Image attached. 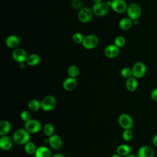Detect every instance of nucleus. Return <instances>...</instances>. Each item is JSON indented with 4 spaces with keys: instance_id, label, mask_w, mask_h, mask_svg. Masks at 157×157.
<instances>
[{
    "instance_id": "f257e3e1",
    "label": "nucleus",
    "mask_w": 157,
    "mask_h": 157,
    "mask_svg": "<svg viewBox=\"0 0 157 157\" xmlns=\"http://www.w3.org/2000/svg\"><path fill=\"white\" fill-rule=\"evenodd\" d=\"M30 133L25 128L17 129L13 133L12 139L18 145H25L30 141Z\"/></svg>"
},
{
    "instance_id": "f03ea898",
    "label": "nucleus",
    "mask_w": 157,
    "mask_h": 157,
    "mask_svg": "<svg viewBox=\"0 0 157 157\" xmlns=\"http://www.w3.org/2000/svg\"><path fill=\"white\" fill-rule=\"evenodd\" d=\"M126 12L128 17L134 21L138 20L140 18L142 10L140 6L137 4L131 3L128 6Z\"/></svg>"
},
{
    "instance_id": "7ed1b4c3",
    "label": "nucleus",
    "mask_w": 157,
    "mask_h": 157,
    "mask_svg": "<svg viewBox=\"0 0 157 157\" xmlns=\"http://www.w3.org/2000/svg\"><path fill=\"white\" fill-rule=\"evenodd\" d=\"M119 125L124 129H131L134 125L132 118L127 113H122L118 118Z\"/></svg>"
},
{
    "instance_id": "20e7f679",
    "label": "nucleus",
    "mask_w": 157,
    "mask_h": 157,
    "mask_svg": "<svg viewBox=\"0 0 157 157\" xmlns=\"http://www.w3.org/2000/svg\"><path fill=\"white\" fill-rule=\"evenodd\" d=\"M41 109L45 112H49L55 109L56 101L55 97L51 95L44 97L41 101Z\"/></svg>"
},
{
    "instance_id": "39448f33",
    "label": "nucleus",
    "mask_w": 157,
    "mask_h": 157,
    "mask_svg": "<svg viewBox=\"0 0 157 157\" xmlns=\"http://www.w3.org/2000/svg\"><path fill=\"white\" fill-rule=\"evenodd\" d=\"M132 71V76L136 78H140L145 75L147 71V67L144 63L138 61L134 64Z\"/></svg>"
},
{
    "instance_id": "423d86ee",
    "label": "nucleus",
    "mask_w": 157,
    "mask_h": 157,
    "mask_svg": "<svg viewBox=\"0 0 157 157\" xmlns=\"http://www.w3.org/2000/svg\"><path fill=\"white\" fill-rule=\"evenodd\" d=\"M25 128L29 133L35 134L40 131L42 124L39 120L31 119L29 121L25 123Z\"/></svg>"
},
{
    "instance_id": "0eeeda50",
    "label": "nucleus",
    "mask_w": 157,
    "mask_h": 157,
    "mask_svg": "<svg viewBox=\"0 0 157 157\" xmlns=\"http://www.w3.org/2000/svg\"><path fill=\"white\" fill-rule=\"evenodd\" d=\"M111 8L117 13H122L126 12L128 6L123 0H112L110 2Z\"/></svg>"
},
{
    "instance_id": "6e6552de",
    "label": "nucleus",
    "mask_w": 157,
    "mask_h": 157,
    "mask_svg": "<svg viewBox=\"0 0 157 157\" xmlns=\"http://www.w3.org/2000/svg\"><path fill=\"white\" fill-rule=\"evenodd\" d=\"M92 10L97 16H104L109 11V6L104 2L94 3L93 6Z\"/></svg>"
},
{
    "instance_id": "1a4fd4ad",
    "label": "nucleus",
    "mask_w": 157,
    "mask_h": 157,
    "mask_svg": "<svg viewBox=\"0 0 157 157\" xmlns=\"http://www.w3.org/2000/svg\"><path fill=\"white\" fill-rule=\"evenodd\" d=\"M98 44V38L94 34H90L84 37L82 45L86 49H92Z\"/></svg>"
},
{
    "instance_id": "9d476101",
    "label": "nucleus",
    "mask_w": 157,
    "mask_h": 157,
    "mask_svg": "<svg viewBox=\"0 0 157 157\" xmlns=\"http://www.w3.org/2000/svg\"><path fill=\"white\" fill-rule=\"evenodd\" d=\"M155 155V150L149 145L141 146L137 150V157H154Z\"/></svg>"
},
{
    "instance_id": "9b49d317",
    "label": "nucleus",
    "mask_w": 157,
    "mask_h": 157,
    "mask_svg": "<svg viewBox=\"0 0 157 157\" xmlns=\"http://www.w3.org/2000/svg\"><path fill=\"white\" fill-rule=\"evenodd\" d=\"M48 143L52 148L56 150L60 149L63 145V140L61 137L55 134L48 137Z\"/></svg>"
},
{
    "instance_id": "f8f14e48",
    "label": "nucleus",
    "mask_w": 157,
    "mask_h": 157,
    "mask_svg": "<svg viewBox=\"0 0 157 157\" xmlns=\"http://www.w3.org/2000/svg\"><path fill=\"white\" fill-rule=\"evenodd\" d=\"M12 58L17 62L23 63V62L26 61L28 55L24 49L21 48H15V50L12 52Z\"/></svg>"
},
{
    "instance_id": "ddd939ff",
    "label": "nucleus",
    "mask_w": 157,
    "mask_h": 157,
    "mask_svg": "<svg viewBox=\"0 0 157 157\" xmlns=\"http://www.w3.org/2000/svg\"><path fill=\"white\" fill-rule=\"evenodd\" d=\"M13 140L10 137L5 135L0 137V148L2 150L8 151L12 148Z\"/></svg>"
},
{
    "instance_id": "4468645a",
    "label": "nucleus",
    "mask_w": 157,
    "mask_h": 157,
    "mask_svg": "<svg viewBox=\"0 0 157 157\" xmlns=\"http://www.w3.org/2000/svg\"><path fill=\"white\" fill-rule=\"evenodd\" d=\"M119 52V48L117 47L115 44L109 45L105 47L104 50V54L107 58H113L118 55Z\"/></svg>"
},
{
    "instance_id": "2eb2a0df",
    "label": "nucleus",
    "mask_w": 157,
    "mask_h": 157,
    "mask_svg": "<svg viewBox=\"0 0 157 157\" xmlns=\"http://www.w3.org/2000/svg\"><path fill=\"white\" fill-rule=\"evenodd\" d=\"M77 82L75 78L69 77L66 78L63 82V87L66 91H72L77 86Z\"/></svg>"
},
{
    "instance_id": "dca6fc26",
    "label": "nucleus",
    "mask_w": 157,
    "mask_h": 157,
    "mask_svg": "<svg viewBox=\"0 0 157 157\" xmlns=\"http://www.w3.org/2000/svg\"><path fill=\"white\" fill-rule=\"evenodd\" d=\"M6 44L9 48H17L20 45V39L15 35H10L6 38Z\"/></svg>"
},
{
    "instance_id": "f3484780",
    "label": "nucleus",
    "mask_w": 157,
    "mask_h": 157,
    "mask_svg": "<svg viewBox=\"0 0 157 157\" xmlns=\"http://www.w3.org/2000/svg\"><path fill=\"white\" fill-rule=\"evenodd\" d=\"M34 155L35 157H52L50 149L45 146L37 147Z\"/></svg>"
},
{
    "instance_id": "a211bd4d",
    "label": "nucleus",
    "mask_w": 157,
    "mask_h": 157,
    "mask_svg": "<svg viewBox=\"0 0 157 157\" xmlns=\"http://www.w3.org/2000/svg\"><path fill=\"white\" fill-rule=\"evenodd\" d=\"M131 150L132 149L131 146L125 144L118 145L116 150L117 153L123 157H124L126 155L130 154L131 152Z\"/></svg>"
},
{
    "instance_id": "6ab92c4d",
    "label": "nucleus",
    "mask_w": 157,
    "mask_h": 157,
    "mask_svg": "<svg viewBox=\"0 0 157 157\" xmlns=\"http://www.w3.org/2000/svg\"><path fill=\"white\" fill-rule=\"evenodd\" d=\"M137 86H138V82L136 78L132 76L126 79V87L129 91L132 92L136 91L137 88Z\"/></svg>"
},
{
    "instance_id": "aec40b11",
    "label": "nucleus",
    "mask_w": 157,
    "mask_h": 157,
    "mask_svg": "<svg viewBox=\"0 0 157 157\" xmlns=\"http://www.w3.org/2000/svg\"><path fill=\"white\" fill-rule=\"evenodd\" d=\"M11 129L10 123L7 120H2L0 122V135H7Z\"/></svg>"
},
{
    "instance_id": "412c9836",
    "label": "nucleus",
    "mask_w": 157,
    "mask_h": 157,
    "mask_svg": "<svg viewBox=\"0 0 157 157\" xmlns=\"http://www.w3.org/2000/svg\"><path fill=\"white\" fill-rule=\"evenodd\" d=\"M132 24L133 21L129 17H126L121 19L119 21L118 25L120 28L122 30H128L132 27Z\"/></svg>"
},
{
    "instance_id": "4be33fe9",
    "label": "nucleus",
    "mask_w": 157,
    "mask_h": 157,
    "mask_svg": "<svg viewBox=\"0 0 157 157\" xmlns=\"http://www.w3.org/2000/svg\"><path fill=\"white\" fill-rule=\"evenodd\" d=\"M26 61L28 65L34 66L40 63V56L37 54H31L29 56H28Z\"/></svg>"
},
{
    "instance_id": "5701e85b",
    "label": "nucleus",
    "mask_w": 157,
    "mask_h": 157,
    "mask_svg": "<svg viewBox=\"0 0 157 157\" xmlns=\"http://www.w3.org/2000/svg\"><path fill=\"white\" fill-rule=\"evenodd\" d=\"M29 109L33 112H36L41 109V102L37 99H31L28 104Z\"/></svg>"
},
{
    "instance_id": "b1692460",
    "label": "nucleus",
    "mask_w": 157,
    "mask_h": 157,
    "mask_svg": "<svg viewBox=\"0 0 157 157\" xmlns=\"http://www.w3.org/2000/svg\"><path fill=\"white\" fill-rule=\"evenodd\" d=\"M25 147V152L28 155H34L36 153V151L37 150L36 146L35 144L31 141H29L26 144L24 145Z\"/></svg>"
},
{
    "instance_id": "393cba45",
    "label": "nucleus",
    "mask_w": 157,
    "mask_h": 157,
    "mask_svg": "<svg viewBox=\"0 0 157 157\" xmlns=\"http://www.w3.org/2000/svg\"><path fill=\"white\" fill-rule=\"evenodd\" d=\"M43 131H44V133L45 134V135L49 137L51 136L54 134L55 126L53 124H52L50 123H47L44 125V126L43 128Z\"/></svg>"
},
{
    "instance_id": "a878e982",
    "label": "nucleus",
    "mask_w": 157,
    "mask_h": 157,
    "mask_svg": "<svg viewBox=\"0 0 157 157\" xmlns=\"http://www.w3.org/2000/svg\"><path fill=\"white\" fill-rule=\"evenodd\" d=\"M67 73L70 77L75 78L79 74V69L77 66L72 65L68 68Z\"/></svg>"
},
{
    "instance_id": "bb28decb",
    "label": "nucleus",
    "mask_w": 157,
    "mask_h": 157,
    "mask_svg": "<svg viewBox=\"0 0 157 157\" xmlns=\"http://www.w3.org/2000/svg\"><path fill=\"white\" fill-rule=\"evenodd\" d=\"M121 75L123 77L125 78H129L132 77V69L128 67H124L121 71Z\"/></svg>"
},
{
    "instance_id": "cd10ccee",
    "label": "nucleus",
    "mask_w": 157,
    "mask_h": 157,
    "mask_svg": "<svg viewBox=\"0 0 157 157\" xmlns=\"http://www.w3.org/2000/svg\"><path fill=\"white\" fill-rule=\"evenodd\" d=\"M133 137V133L131 129H124L122 133V138L124 141H130Z\"/></svg>"
},
{
    "instance_id": "c85d7f7f",
    "label": "nucleus",
    "mask_w": 157,
    "mask_h": 157,
    "mask_svg": "<svg viewBox=\"0 0 157 157\" xmlns=\"http://www.w3.org/2000/svg\"><path fill=\"white\" fill-rule=\"evenodd\" d=\"M125 43H126V40L124 37L122 36H118L116 37L114 40V44L118 48L123 47Z\"/></svg>"
},
{
    "instance_id": "c756f323",
    "label": "nucleus",
    "mask_w": 157,
    "mask_h": 157,
    "mask_svg": "<svg viewBox=\"0 0 157 157\" xmlns=\"http://www.w3.org/2000/svg\"><path fill=\"white\" fill-rule=\"evenodd\" d=\"M20 118L23 120L25 123L31 120V113L28 110H23L20 115Z\"/></svg>"
},
{
    "instance_id": "7c9ffc66",
    "label": "nucleus",
    "mask_w": 157,
    "mask_h": 157,
    "mask_svg": "<svg viewBox=\"0 0 157 157\" xmlns=\"http://www.w3.org/2000/svg\"><path fill=\"white\" fill-rule=\"evenodd\" d=\"M83 39L84 37L80 33H75L72 36V40L76 44H82Z\"/></svg>"
},
{
    "instance_id": "2f4dec72",
    "label": "nucleus",
    "mask_w": 157,
    "mask_h": 157,
    "mask_svg": "<svg viewBox=\"0 0 157 157\" xmlns=\"http://www.w3.org/2000/svg\"><path fill=\"white\" fill-rule=\"evenodd\" d=\"M78 20L82 22V23H87L88 21H90V18L84 13L83 12L82 10H80V12H78Z\"/></svg>"
},
{
    "instance_id": "473e14b6",
    "label": "nucleus",
    "mask_w": 157,
    "mask_h": 157,
    "mask_svg": "<svg viewBox=\"0 0 157 157\" xmlns=\"http://www.w3.org/2000/svg\"><path fill=\"white\" fill-rule=\"evenodd\" d=\"M80 10H82L83 12H84L90 19L92 18V17H93V10H91V9H90L89 8H87V7L82 8Z\"/></svg>"
},
{
    "instance_id": "72a5a7b5",
    "label": "nucleus",
    "mask_w": 157,
    "mask_h": 157,
    "mask_svg": "<svg viewBox=\"0 0 157 157\" xmlns=\"http://www.w3.org/2000/svg\"><path fill=\"white\" fill-rule=\"evenodd\" d=\"M151 98L154 101L157 102V88L154 89L151 93Z\"/></svg>"
},
{
    "instance_id": "f704fd0d",
    "label": "nucleus",
    "mask_w": 157,
    "mask_h": 157,
    "mask_svg": "<svg viewBox=\"0 0 157 157\" xmlns=\"http://www.w3.org/2000/svg\"><path fill=\"white\" fill-rule=\"evenodd\" d=\"M152 142H153V144L154 145V146L157 147V134L153 136V137L152 139Z\"/></svg>"
},
{
    "instance_id": "c9c22d12",
    "label": "nucleus",
    "mask_w": 157,
    "mask_h": 157,
    "mask_svg": "<svg viewBox=\"0 0 157 157\" xmlns=\"http://www.w3.org/2000/svg\"><path fill=\"white\" fill-rule=\"evenodd\" d=\"M52 157H66L62 153H56L52 156Z\"/></svg>"
},
{
    "instance_id": "e433bc0d",
    "label": "nucleus",
    "mask_w": 157,
    "mask_h": 157,
    "mask_svg": "<svg viewBox=\"0 0 157 157\" xmlns=\"http://www.w3.org/2000/svg\"><path fill=\"white\" fill-rule=\"evenodd\" d=\"M124 157H137V155H134V154L130 153V154L126 155V156H124Z\"/></svg>"
},
{
    "instance_id": "4c0bfd02",
    "label": "nucleus",
    "mask_w": 157,
    "mask_h": 157,
    "mask_svg": "<svg viewBox=\"0 0 157 157\" xmlns=\"http://www.w3.org/2000/svg\"><path fill=\"white\" fill-rule=\"evenodd\" d=\"M111 157H123V156H121L119 155L118 154L116 153V154H114V155H112Z\"/></svg>"
},
{
    "instance_id": "58836bf2",
    "label": "nucleus",
    "mask_w": 157,
    "mask_h": 157,
    "mask_svg": "<svg viewBox=\"0 0 157 157\" xmlns=\"http://www.w3.org/2000/svg\"><path fill=\"white\" fill-rule=\"evenodd\" d=\"M93 1L94 3H99V2H102V0H93Z\"/></svg>"
}]
</instances>
